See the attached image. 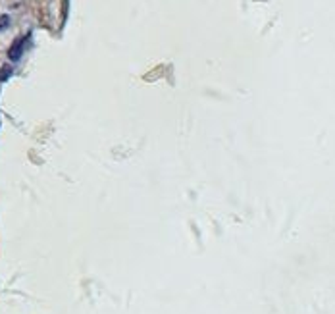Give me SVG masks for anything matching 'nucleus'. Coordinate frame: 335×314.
Wrapping results in <instances>:
<instances>
[{"label":"nucleus","mask_w":335,"mask_h":314,"mask_svg":"<svg viewBox=\"0 0 335 314\" xmlns=\"http://www.w3.org/2000/svg\"><path fill=\"white\" fill-rule=\"evenodd\" d=\"M23 41H25V39H20L18 43L14 44V48L10 50V58H12V60H18V58H20V54H22V44H23Z\"/></svg>","instance_id":"nucleus-1"}]
</instances>
